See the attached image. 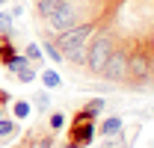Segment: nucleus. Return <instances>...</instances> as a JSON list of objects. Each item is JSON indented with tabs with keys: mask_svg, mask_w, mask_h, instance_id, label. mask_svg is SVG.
Here are the masks:
<instances>
[{
	"mask_svg": "<svg viewBox=\"0 0 154 148\" xmlns=\"http://www.w3.org/2000/svg\"><path fill=\"white\" fill-rule=\"evenodd\" d=\"M113 42H116L113 33H98L95 39L86 42V65H89V71L95 74V77H101L107 59H110V54H113V48H116Z\"/></svg>",
	"mask_w": 154,
	"mask_h": 148,
	"instance_id": "f257e3e1",
	"label": "nucleus"
},
{
	"mask_svg": "<svg viewBox=\"0 0 154 148\" xmlns=\"http://www.w3.org/2000/svg\"><path fill=\"white\" fill-rule=\"evenodd\" d=\"M92 33H95V24H92V21H80V24H74V27L62 30V33L54 39V45H57L59 54L65 56L68 51H74V48H80V45H86Z\"/></svg>",
	"mask_w": 154,
	"mask_h": 148,
	"instance_id": "f03ea898",
	"label": "nucleus"
},
{
	"mask_svg": "<svg viewBox=\"0 0 154 148\" xmlns=\"http://www.w3.org/2000/svg\"><path fill=\"white\" fill-rule=\"evenodd\" d=\"M128 80H134V83H148L151 80V56L142 48L128 54Z\"/></svg>",
	"mask_w": 154,
	"mask_h": 148,
	"instance_id": "7ed1b4c3",
	"label": "nucleus"
},
{
	"mask_svg": "<svg viewBox=\"0 0 154 148\" xmlns=\"http://www.w3.org/2000/svg\"><path fill=\"white\" fill-rule=\"evenodd\" d=\"M101 77H107V80H113V83H125V80H128V54L119 51V48H113V54L107 59Z\"/></svg>",
	"mask_w": 154,
	"mask_h": 148,
	"instance_id": "20e7f679",
	"label": "nucleus"
},
{
	"mask_svg": "<svg viewBox=\"0 0 154 148\" xmlns=\"http://www.w3.org/2000/svg\"><path fill=\"white\" fill-rule=\"evenodd\" d=\"M95 122H71V128H68V142H74V145L86 148L95 142Z\"/></svg>",
	"mask_w": 154,
	"mask_h": 148,
	"instance_id": "39448f33",
	"label": "nucleus"
},
{
	"mask_svg": "<svg viewBox=\"0 0 154 148\" xmlns=\"http://www.w3.org/2000/svg\"><path fill=\"white\" fill-rule=\"evenodd\" d=\"M48 24L57 30V33H62V30H68V27H74V24H80V12H77L71 3H65L59 12H54L51 18H48Z\"/></svg>",
	"mask_w": 154,
	"mask_h": 148,
	"instance_id": "423d86ee",
	"label": "nucleus"
},
{
	"mask_svg": "<svg viewBox=\"0 0 154 148\" xmlns=\"http://www.w3.org/2000/svg\"><path fill=\"white\" fill-rule=\"evenodd\" d=\"M104 107H107V101H104V98H95V101H89L80 113H74V119H71V122H95Z\"/></svg>",
	"mask_w": 154,
	"mask_h": 148,
	"instance_id": "0eeeda50",
	"label": "nucleus"
},
{
	"mask_svg": "<svg viewBox=\"0 0 154 148\" xmlns=\"http://www.w3.org/2000/svg\"><path fill=\"white\" fill-rule=\"evenodd\" d=\"M18 136V119H9V116H0V145L12 142Z\"/></svg>",
	"mask_w": 154,
	"mask_h": 148,
	"instance_id": "6e6552de",
	"label": "nucleus"
},
{
	"mask_svg": "<svg viewBox=\"0 0 154 148\" xmlns=\"http://www.w3.org/2000/svg\"><path fill=\"white\" fill-rule=\"evenodd\" d=\"M122 128H125V122H122V116H110V119H104L101 122V128H98V133L107 139V136H116V133H122Z\"/></svg>",
	"mask_w": 154,
	"mask_h": 148,
	"instance_id": "1a4fd4ad",
	"label": "nucleus"
},
{
	"mask_svg": "<svg viewBox=\"0 0 154 148\" xmlns=\"http://www.w3.org/2000/svg\"><path fill=\"white\" fill-rule=\"evenodd\" d=\"M30 104H33L38 113H48V110H51V89H38V92L33 95Z\"/></svg>",
	"mask_w": 154,
	"mask_h": 148,
	"instance_id": "9d476101",
	"label": "nucleus"
},
{
	"mask_svg": "<svg viewBox=\"0 0 154 148\" xmlns=\"http://www.w3.org/2000/svg\"><path fill=\"white\" fill-rule=\"evenodd\" d=\"M30 113H33V104H30V101H24V98L12 104V116H15L18 122H24V119H30Z\"/></svg>",
	"mask_w": 154,
	"mask_h": 148,
	"instance_id": "9b49d317",
	"label": "nucleus"
},
{
	"mask_svg": "<svg viewBox=\"0 0 154 148\" xmlns=\"http://www.w3.org/2000/svg\"><path fill=\"white\" fill-rule=\"evenodd\" d=\"M12 15L9 12H3L0 9V36H12V39H18V33H15V27H12Z\"/></svg>",
	"mask_w": 154,
	"mask_h": 148,
	"instance_id": "f8f14e48",
	"label": "nucleus"
},
{
	"mask_svg": "<svg viewBox=\"0 0 154 148\" xmlns=\"http://www.w3.org/2000/svg\"><path fill=\"white\" fill-rule=\"evenodd\" d=\"M42 83H45L48 89H59V86H62V77H59V71H54V68H45V71H42Z\"/></svg>",
	"mask_w": 154,
	"mask_h": 148,
	"instance_id": "ddd939ff",
	"label": "nucleus"
},
{
	"mask_svg": "<svg viewBox=\"0 0 154 148\" xmlns=\"http://www.w3.org/2000/svg\"><path fill=\"white\" fill-rule=\"evenodd\" d=\"M24 56H27V59H30V62H33V65H42V48H38V45H33V42H30V45H24Z\"/></svg>",
	"mask_w": 154,
	"mask_h": 148,
	"instance_id": "4468645a",
	"label": "nucleus"
},
{
	"mask_svg": "<svg viewBox=\"0 0 154 148\" xmlns=\"http://www.w3.org/2000/svg\"><path fill=\"white\" fill-rule=\"evenodd\" d=\"M38 48H42V54L48 56L51 62H62V54H59V51H57V45H54V42H42Z\"/></svg>",
	"mask_w": 154,
	"mask_h": 148,
	"instance_id": "2eb2a0df",
	"label": "nucleus"
},
{
	"mask_svg": "<svg viewBox=\"0 0 154 148\" xmlns=\"http://www.w3.org/2000/svg\"><path fill=\"white\" fill-rule=\"evenodd\" d=\"M65 59L74 62V65H83V62H86V45H80V48H74V51H68Z\"/></svg>",
	"mask_w": 154,
	"mask_h": 148,
	"instance_id": "dca6fc26",
	"label": "nucleus"
},
{
	"mask_svg": "<svg viewBox=\"0 0 154 148\" xmlns=\"http://www.w3.org/2000/svg\"><path fill=\"white\" fill-rule=\"evenodd\" d=\"M134 139H122V133H116V136H107L104 139V148H131Z\"/></svg>",
	"mask_w": 154,
	"mask_h": 148,
	"instance_id": "f3484780",
	"label": "nucleus"
},
{
	"mask_svg": "<svg viewBox=\"0 0 154 148\" xmlns=\"http://www.w3.org/2000/svg\"><path fill=\"white\" fill-rule=\"evenodd\" d=\"M15 77H18L21 83H33V80H36V65H33V62H30V65H24Z\"/></svg>",
	"mask_w": 154,
	"mask_h": 148,
	"instance_id": "a211bd4d",
	"label": "nucleus"
},
{
	"mask_svg": "<svg viewBox=\"0 0 154 148\" xmlns=\"http://www.w3.org/2000/svg\"><path fill=\"white\" fill-rule=\"evenodd\" d=\"M48 125H51V130H62L65 128V116H62V113H54V116L48 119Z\"/></svg>",
	"mask_w": 154,
	"mask_h": 148,
	"instance_id": "6ab92c4d",
	"label": "nucleus"
},
{
	"mask_svg": "<svg viewBox=\"0 0 154 148\" xmlns=\"http://www.w3.org/2000/svg\"><path fill=\"white\" fill-rule=\"evenodd\" d=\"M36 145L38 148H57V139H54V133H48V136H38Z\"/></svg>",
	"mask_w": 154,
	"mask_h": 148,
	"instance_id": "aec40b11",
	"label": "nucleus"
},
{
	"mask_svg": "<svg viewBox=\"0 0 154 148\" xmlns=\"http://www.w3.org/2000/svg\"><path fill=\"white\" fill-rule=\"evenodd\" d=\"M9 15H12V18H21V15H24V6H21V3H18V6H12Z\"/></svg>",
	"mask_w": 154,
	"mask_h": 148,
	"instance_id": "412c9836",
	"label": "nucleus"
},
{
	"mask_svg": "<svg viewBox=\"0 0 154 148\" xmlns=\"http://www.w3.org/2000/svg\"><path fill=\"white\" fill-rule=\"evenodd\" d=\"M6 104H9V92H3V89H0V107H6Z\"/></svg>",
	"mask_w": 154,
	"mask_h": 148,
	"instance_id": "4be33fe9",
	"label": "nucleus"
},
{
	"mask_svg": "<svg viewBox=\"0 0 154 148\" xmlns=\"http://www.w3.org/2000/svg\"><path fill=\"white\" fill-rule=\"evenodd\" d=\"M62 148H80V145H74V142H65V145H62Z\"/></svg>",
	"mask_w": 154,
	"mask_h": 148,
	"instance_id": "5701e85b",
	"label": "nucleus"
},
{
	"mask_svg": "<svg viewBox=\"0 0 154 148\" xmlns=\"http://www.w3.org/2000/svg\"><path fill=\"white\" fill-rule=\"evenodd\" d=\"M6 3H9V0H0V9H3V6H6Z\"/></svg>",
	"mask_w": 154,
	"mask_h": 148,
	"instance_id": "b1692460",
	"label": "nucleus"
},
{
	"mask_svg": "<svg viewBox=\"0 0 154 148\" xmlns=\"http://www.w3.org/2000/svg\"><path fill=\"white\" fill-rule=\"evenodd\" d=\"M151 77H154V59H151Z\"/></svg>",
	"mask_w": 154,
	"mask_h": 148,
	"instance_id": "393cba45",
	"label": "nucleus"
},
{
	"mask_svg": "<svg viewBox=\"0 0 154 148\" xmlns=\"http://www.w3.org/2000/svg\"><path fill=\"white\" fill-rule=\"evenodd\" d=\"M59 3H71V0H59Z\"/></svg>",
	"mask_w": 154,
	"mask_h": 148,
	"instance_id": "a878e982",
	"label": "nucleus"
}]
</instances>
